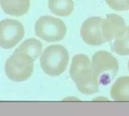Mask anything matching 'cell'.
I'll use <instances>...</instances> for the list:
<instances>
[{"label":"cell","instance_id":"1","mask_svg":"<svg viewBox=\"0 0 129 116\" xmlns=\"http://www.w3.org/2000/svg\"><path fill=\"white\" fill-rule=\"evenodd\" d=\"M70 75L81 93L93 95L99 92L100 83L91 70V61L87 55L78 54L73 58Z\"/></svg>","mask_w":129,"mask_h":116},{"label":"cell","instance_id":"2","mask_svg":"<svg viewBox=\"0 0 129 116\" xmlns=\"http://www.w3.org/2000/svg\"><path fill=\"white\" fill-rule=\"evenodd\" d=\"M69 60V52L64 46L58 44L51 45L42 52L40 67L46 74L57 77L66 71Z\"/></svg>","mask_w":129,"mask_h":116},{"label":"cell","instance_id":"3","mask_svg":"<svg viewBox=\"0 0 129 116\" xmlns=\"http://www.w3.org/2000/svg\"><path fill=\"white\" fill-rule=\"evenodd\" d=\"M91 70L102 85H107L114 80L119 71V62L110 52L101 50L97 52L91 62Z\"/></svg>","mask_w":129,"mask_h":116},{"label":"cell","instance_id":"4","mask_svg":"<svg viewBox=\"0 0 129 116\" xmlns=\"http://www.w3.org/2000/svg\"><path fill=\"white\" fill-rule=\"evenodd\" d=\"M33 59L27 54L14 52L5 64V74L12 81H25L33 74Z\"/></svg>","mask_w":129,"mask_h":116},{"label":"cell","instance_id":"5","mask_svg":"<svg viewBox=\"0 0 129 116\" xmlns=\"http://www.w3.org/2000/svg\"><path fill=\"white\" fill-rule=\"evenodd\" d=\"M36 35L45 41L54 43L62 40L67 33V26L60 18L45 15L35 23Z\"/></svg>","mask_w":129,"mask_h":116},{"label":"cell","instance_id":"6","mask_svg":"<svg viewBox=\"0 0 129 116\" xmlns=\"http://www.w3.org/2000/svg\"><path fill=\"white\" fill-rule=\"evenodd\" d=\"M25 35L24 27L20 22L14 19L0 21V47L9 49L21 41Z\"/></svg>","mask_w":129,"mask_h":116},{"label":"cell","instance_id":"7","mask_svg":"<svg viewBox=\"0 0 129 116\" xmlns=\"http://www.w3.org/2000/svg\"><path fill=\"white\" fill-rule=\"evenodd\" d=\"M102 19L100 17H91L82 24L80 34L86 44L98 46L106 43L101 33Z\"/></svg>","mask_w":129,"mask_h":116},{"label":"cell","instance_id":"8","mask_svg":"<svg viewBox=\"0 0 129 116\" xmlns=\"http://www.w3.org/2000/svg\"><path fill=\"white\" fill-rule=\"evenodd\" d=\"M127 28L123 17L116 14H110L102 19L101 33L105 42H111L121 36Z\"/></svg>","mask_w":129,"mask_h":116},{"label":"cell","instance_id":"9","mask_svg":"<svg viewBox=\"0 0 129 116\" xmlns=\"http://www.w3.org/2000/svg\"><path fill=\"white\" fill-rule=\"evenodd\" d=\"M3 11L9 15L20 17L24 15L29 9V0H0Z\"/></svg>","mask_w":129,"mask_h":116},{"label":"cell","instance_id":"10","mask_svg":"<svg viewBox=\"0 0 129 116\" xmlns=\"http://www.w3.org/2000/svg\"><path fill=\"white\" fill-rule=\"evenodd\" d=\"M111 98L115 101H129V76L118 78L110 89Z\"/></svg>","mask_w":129,"mask_h":116},{"label":"cell","instance_id":"11","mask_svg":"<svg viewBox=\"0 0 129 116\" xmlns=\"http://www.w3.org/2000/svg\"><path fill=\"white\" fill-rule=\"evenodd\" d=\"M14 52H24L29 55L33 61L36 60L40 57L42 52V43L35 38H29L24 40L15 50Z\"/></svg>","mask_w":129,"mask_h":116},{"label":"cell","instance_id":"12","mask_svg":"<svg viewBox=\"0 0 129 116\" xmlns=\"http://www.w3.org/2000/svg\"><path fill=\"white\" fill-rule=\"evenodd\" d=\"M48 5L53 14L60 17L70 16L74 11L73 0H48Z\"/></svg>","mask_w":129,"mask_h":116},{"label":"cell","instance_id":"13","mask_svg":"<svg viewBox=\"0 0 129 116\" xmlns=\"http://www.w3.org/2000/svg\"><path fill=\"white\" fill-rule=\"evenodd\" d=\"M111 49L119 55H129V26L121 36L114 40Z\"/></svg>","mask_w":129,"mask_h":116},{"label":"cell","instance_id":"14","mask_svg":"<svg viewBox=\"0 0 129 116\" xmlns=\"http://www.w3.org/2000/svg\"><path fill=\"white\" fill-rule=\"evenodd\" d=\"M107 4L113 10L116 11H128V0H105Z\"/></svg>","mask_w":129,"mask_h":116},{"label":"cell","instance_id":"15","mask_svg":"<svg viewBox=\"0 0 129 116\" xmlns=\"http://www.w3.org/2000/svg\"><path fill=\"white\" fill-rule=\"evenodd\" d=\"M128 71H129V60H128Z\"/></svg>","mask_w":129,"mask_h":116},{"label":"cell","instance_id":"16","mask_svg":"<svg viewBox=\"0 0 129 116\" xmlns=\"http://www.w3.org/2000/svg\"><path fill=\"white\" fill-rule=\"evenodd\" d=\"M128 10H129V0H128Z\"/></svg>","mask_w":129,"mask_h":116}]
</instances>
